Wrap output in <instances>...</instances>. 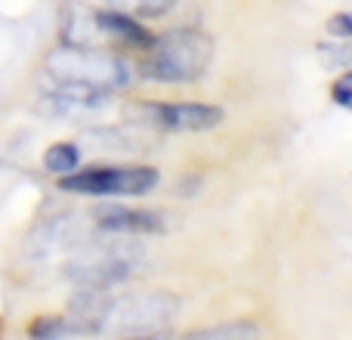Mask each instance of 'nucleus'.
Instances as JSON below:
<instances>
[{
  "instance_id": "7ed1b4c3",
  "label": "nucleus",
  "mask_w": 352,
  "mask_h": 340,
  "mask_svg": "<svg viewBox=\"0 0 352 340\" xmlns=\"http://www.w3.org/2000/svg\"><path fill=\"white\" fill-rule=\"evenodd\" d=\"M179 312V300L167 291H146L127 294V297H111L105 310V322L118 325L130 337H161L167 334V325Z\"/></svg>"
},
{
  "instance_id": "f8f14e48",
  "label": "nucleus",
  "mask_w": 352,
  "mask_h": 340,
  "mask_svg": "<svg viewBox=\"0 0 352 340\" xmlns=\"http://www.w3.org/2000/svg\"><path fill=\"white\" fill-rule=\"evenodd\" d=\"M176 0H109L111 10L127 12V16H140V19H158L167 16L173 10Z\"/></svg>"
},
{
  "instance_id": "9b49d317",
  "label": "nucleus",
  "mask_w": 352,
  "mask_h": 340,
  "mask_svg": "<svg viewBox=\"0 0 352 340\" xmlns=\"http://www.w3.org/2000/svg\"><path fill=\"white\" fill-rule=\"evenodd\" d=\"M318 65L324 72H343L352 68V41H324L316 47Z\"/></svg>"
},
{
  "instance_id": "423d86ee",
  "label": "nucleus",
  "mask_w": 352,
  "mask_h": 340,
  "mask_svg": "<svg viewBox=\"0 0 352 340\" xmlns=\"http://www.w3.org/2000/svg\"><path fill=\"white\" fill-rule=\"evenodd\" d=\"M140 263V248L130 242H105L93 244L80 254V260L72 263L68 275L78 281L80 288H105L124 281Z\"/></svg>"
},
{
  "instance_id": "ddd939ff",
  "label": "nucleus",
  "mask_w": 352,
  "mask_h": 340,
  "mask_svg": "<svg viewBox=\"0 0 352 340\" xmlns=\"http://www.w3.org/2000/svg\"><path fill=\"white\" fill-rule=\"evenodd\" d=\"M74 334H93L90 328L84 325H68V319H59V316H43L31 325V337H74Z\"/></svg>"
},
{
  "instance_id": "dca6fc26",
  "label": "nucleus",
  "mask_w": 352,
  "mask_h": 340,
  "mask_svg": "<svg viewBox=\"0 0 352 340\" xmlns=\"http://www.w3.org/2000/svg\"><path fill=\"white\" fill-rule=\"evenodd\" d=\"M328 31L337 37H352V12H340V16L328 19Z\"/></svg>"
},
{
  "instance_id": "f257e3e1",
  "label": "nucleus",
  "mask_w": 352,
  "mask_h": 340,
  "mask_svg": "<svg viewBox=\"0 0 352 340\" xmlns=\"http://www.w3.org/2000/svg\"><path fill=\"white\" fill-rule=\"evenodd\" d=\"M213 59V37L198 28H173L152 37L140 59V74L158 84H192Z\"/></svg>"
},
{
  "instance_id": "2eb2a0df",
  "label": "nucleus",
  "mask_w": 352,
  "mask_h": 340,
  "mask_svg": "<svg viewBox=\"0 0 352 340\" xmlns=\"http://www.w3.org/2000/svg\"><path fill=\"white\" fill-rule=\"evenodd\" d=\"M331 99H334L337 105L352 109V72H346L343 78L334 81V87H331Z\"/></svg>"
},
{
  "instance_id": "f03ea898",
  "label": "nucleus",
  "mask_w": 352,
  "mask_h": 340,
  "mask_svg": "<svg viewBox=\"0 0 352 340\" xmlns=\"http://www.w3.org/2000/svg\"><path fill=\"white\" fill-rule=\"evenodd\" d=\"M47 74L56 81V87L87 93H115L133 81V68L102 47H56L47 56Z\"/></svg>"
},
{
  "instance_id": "9d476101",
  "label": "nucleus",
  "mask_w": 352,
  "mask_h": 340,
  "mask_svg": "<svg viewBox=\"0 0 352 340\" xmlns=\"http://www.w3.org/2000/svg\"><path fill=\"white\" fill-rule=\"evenodd\" d=\"M78 164H80V152L74 142H56V146H50L43 152V167L53 176L72 173V170H78Z\"/></svg>"
},
{
  "instance_id": "4468645a",
  "label": "nucleus",
  "mask_w": 352,
  "mask_h": 340,
  "mask_svg": "<svg viewBox=\"0 0 352 340\" xmlns=\"http://www.w3.org/2000/svg\"><path fill=\"white\" fill-rule=\"evenodd\" d=\"M263 331L256 325H248V322H232V325H219V328H204V331H195V337H207V340H217V337H260Z\"/></svg>"
},
{
  "instance_id": "1a4fd4ad",
  "label": "nucleus",
  "mask_w": 352,
  "mask_h": 340,
  "mask_svg": "<svg viewBox=\"0 0 352 340\" xmlns=\"http://www.w3.org/2000/svg\"><path fill=\"white\" fill-rule=\"evenodd\" d=\"M102 28L109 34L111 47H130V50H146L152 43V34L136 22V16H127V12L118 10H105L102 12Z\"/></svg>"
},
{
  "instance_id": "6e6552de",
  "label": "nucleus",
  "mask_w": 352,
  "mask_h": 340,
  "mask_svg": "<svg viewBox=\"0 0 352 340\" xmlns=\"http://www.w3.org/2000/svg\"><path fill=\"white\" fill-rule=\"evenodd\" d=\"M96 226L102 232L115 235H140V232H164V217L158 211H133L121 204H102L96 207Z\"/></svg>"
},
{
  "instance_id": "20e7f679",
  "label": "nucleus",
  "mask_w": 352,
  "mask_h": 340,
  "mask_svg": "<svg viewBox=\"0 0 352 340\" xmlns=\"http://www.w3.org/2000/svg\"><path fill=\"white\" fill-rule=\"evenodd\" d=\"M124 121L148 130H173V134H198L213 130L223 121V109L204 103H127Z\"/></svg>"
},
{
  "instance_id": "0eeeda50",
  "label": "nucleus",
  "mask_w": 352,
  "mask_h": 340,
  "mask_svg": "<svg viewBox=\"0 0 352 340\" xmlns=\"http://www.w3.org/2000/svg\"><path fill=\"white\" fill-rule=\"evenodd\" d=\"M59 37L68 47H102L111 50L109 34L102 28V10H93L87 3H65L59 16Z\"/></svg>"
},
{
  "instance_id": "39448f33",
  "label": "nucleus",
  "mask_w": 352,
  "mask_h": 340,
  "mask_svg": "<svg viewBox=\"0 0 352 340\" xmlns=\"http://www.w3.org/2000/svg\"><path fill=\"white\" fill-rule=\"evenodd\" d=\"M158 186V170L152 167H87L59 176L62 192L74 195H148Z\"/></svg>"
}]
</instances>
